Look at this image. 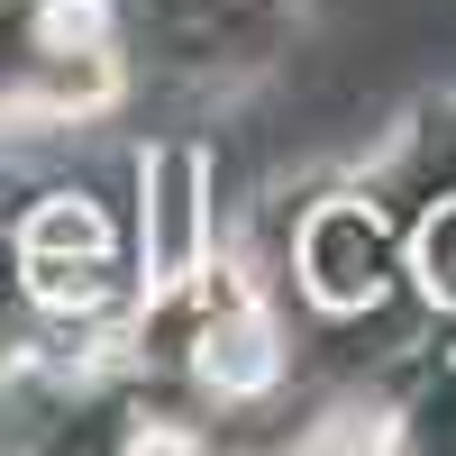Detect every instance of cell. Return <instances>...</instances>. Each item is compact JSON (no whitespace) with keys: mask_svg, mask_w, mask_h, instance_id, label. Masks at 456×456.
Segmentation results:
<instances>
[{"mask_svg":"<svg viewBox=\"0 0 456 456\" xmlns=\"http://www.w3.org/2000/svg\"><path fill=\"white\" fill-rule=\"evenodd\" d=\"M146 183H156V228H146V265H156V283H183L201 256V156H156L146 165Z\"/></svg>","mask_w":456,"mask_h":456,"instance_id":"obj_3","label":"cell"},{"mask_svg":"<svg viewBox=\"0 0 456 456\" xmlns=\"http://www.w3.org/2000/svg\"><path fill=\"white\" fill-rule=\"evenodd\" d=\"M201 374H210L219 393H265V384H274V329H265L256 311L219 320V329L201 338Z\"/></svg>","mask_w":456,"mask_h":456,"instance_id":"obj_4","label":"cell"},{"mask_svg":"<svg viewBox=\"0 0 456 456\" xmlns=\"http://www.w3.org/2000/svg\"><path fill=\"white\" fill-rule=\"evenodd\" d=\"M28 283L46 292V301H92L101 274H110V228L92 201H46L28 219Z\"/></svg>","mask_w":456,"mask_h":456,"instance_id":"obj_1","label":"cell"},{"mask_svg":"<svg viewBox=\"0 0 456 456\" xmlns=\"http://www.w3.org/2000/svg\"><path fill=\"white\" fill-rule=\"evenodd\" d=\"M301 274H311V292L329 301V311H356V301H374V283H384V247H374V219L329 201L311 228H301Z\"/></svg>","mask_w":456,"mask_h":456,"instance_id":"obj_2","label":"cell"},{"mask_svg":"<svg viewBox=\"0 0 456 456\" xmlns=\"http://www.w3.org/2000/svg\"><path fill=\"white\" fill-rule=\"evenodd\" d=\"M420 283H429V301H447V311H456V201L420 228Z\"/></svg>","mask_w":456,"mask_h":456,"instance_id":"obj_5","label":"cell"}]
</instances>
